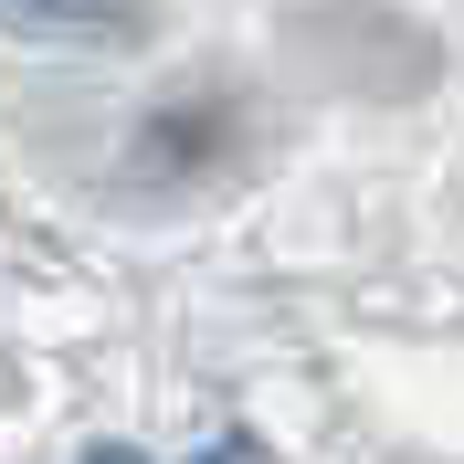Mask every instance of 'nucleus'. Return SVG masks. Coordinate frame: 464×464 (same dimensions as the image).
<instances>
[{
	"label": "nucleus",
	"instance_id": "f03ea898",
	"mask_svg": "<svg viewBox=\"0 0 464 464\" xmlns=\"http://www.w3.org/2000/svg\"><path fill=\"white\" fill-rule=\"evenodd\" d=\"M190 464H254V443H232V433H222V443H201Z\"/></svg>",
	"mask_w": 464,
	"mask_h": 464
},
{
	"label": "nucleus",
	"instance_id": "f257e3e1",
	"mask_svg": "<svg viewBox=\"0 0 464 464\" xmlns=\"http://www.w3.org/2000/svg\"><path fill=\"white\" fill-rule=\"evenodd\" d=\"M11 32H53V43H116L138 32V0H0Z\"/></svg>",
	"mask_w": 464,
	"mask_h": 464
},
{
	"label": "nucleus",
	"instance_id": "7ed1b4c3",
	"mask_svg": "<svg viewBox=\"0 0 464 464\" xmlns=\"http://www.w3.org/2000/svg\"><path fill=\"white\" fill-rule=\"evenodd\" d=\"M85 464H138V454H127V443H106V454H85Z\"/></svg>",
	"mask_w": 464,
	"mask_h": 464
}]
</instances>
